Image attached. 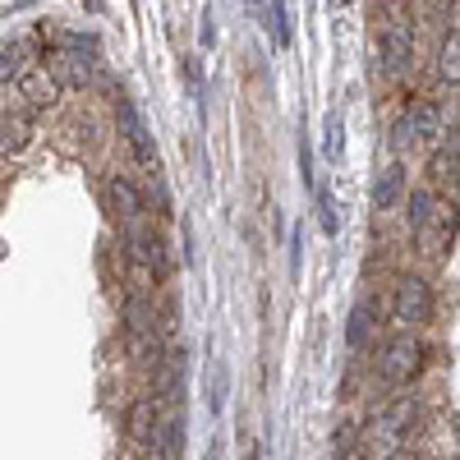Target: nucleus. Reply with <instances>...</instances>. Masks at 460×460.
<instances>
[{"label":"nucleus","mask_w":460,"mask_h":460,"mask_svg":"<svg viewBox=\"0 0 460 460\" xmlns=\"http://www.w3.org/2000/svg\"><path fill=\"white\" fill-rule=\"evenodd\" d=\"M414 414H419L414 396H401L396 405L377 410L368 424L359 429V438H355L359 460H392V456H401L405 442H410V433H414Z\"/></svg>","instance_id":"obj_1"},{"label":"nucleus","mask_w":460,"mask_h":460,"mask_svg":"<svg viewBox=\"0 0 460 460\" xmlns=\"http://www.w3.org/2000/svg\"><path fill=\"white\" fill-rule=\"evenodd\" d=\"M419 368H424V345H419L414 332H396L387 345H382L377 377L387 382V387H405V382L419 377Z\"/></svg>","instance_id":"obj_2"},{"label":"nucleus","mask_w":460,"mask_h":460,"mask_svg":"<svg viewBox=\"0 0 460 460\" xmlns=\"http://www.w3.org/2000/svg\"><path fill=\"white\" fill-rule=\"evenodd\" d=\"M392 318L401 323V332L429 323L433 318V286L424 277H401L396 295H392Z\"/></svg>","instance_id":"obj_3"},{"label":"nucleus","mask_w":460,"mask_h":460,"mask_svg":"<svg viewBox=\"0 0 460 460\" xmlns=\"http://www.w3.org/2000/svg\"><path fill=\"white\" fill-rule=\"evenodd\" d=\"M120 235H125V249H129L134 267H143L147 277H166V240L147 221H129Z\"/></svg>","instance_id":"obj_4"},{"label":"nucleus","mask_w":460,"mask_h":460,"mask_svg":"<svg viewBox=\"0 0 460 460\" xmlns=\"http://www.w3.org/2000/svg\"><path fill=\"white\" fill-rule=\"evenodd\" d=\"M451 240H456V208L438 199L433 212H429V221L414 230V244H419V253H424V258H442L451 249Z\"/></svg>","instance_id":"obj_5"},{"label":"nucleus","mask_w":460,"mask_h":460,"mask_svg":"<svg viewBox=\"0 0 460 460\" xmlns=\"http://www.w3.org/2000/svg\"><path fill=\"white\" fill-rule=\"evenodd\" d=\"M157 429H162V401L157 396H138L129 410H125V433L138 451H152L157 447Z\"/></svg>","instance_id":"obj_6"},{"label":"nucleus","mask_w":460,"mask_h":460,"mask_svg":"<svg viewBox=\"0 0 460 460\" xmlns=\"http://www.w3.org/2000/svg\"><path fill=\"white\" fill-rule=\"evenodd\" d=\"M19 102H28L23 111H47L60 102V79L51 74V65H37V69H23V79H19Z\"/></svg>","instance_id":"obj_7"},{"label":"nucleus","mask_w":460,"mask_h":460,"mask_svg":"<svg viewBox=\"0 0 460 460\" xmlns=\"http://www.w3.org/2000/svg\"><path fill=\"white\" fill-rule=\"evenodd\" d=\"M120 125H125V134H129V147H134L138 166H143L152 180H157V175H162V157H157V147H152V134L143 129V120H138L134 102H125V97H120Z\"/></svg>","instance_id":"obj_8"},{"label":"nucleus","mask_w":460,"mask_h":460,"mask_svg":"<svg viewBox=\"0 0 460 460\" xmlns=\"http://www.w3.org/2000/svg\"><path fill=\"white\" fill-rule=\"evenodd\" d=\"M28 147H32V115L23 106L0 111V152L5 157H23Z\"/></svg>","instance_id":"obj_9"},{"label":"nucleus","mask_w":460,"mask_h":460,"mask_svg":"<svg viewBox=\"0 0 460 460\" xmlns=\"http://www.w3.org/2000/svg\"><path fill=\"white\" fill-rule=\"evenodd\" d=\"M106 203H111L115 217H120V226L143 221V194L134 189L129 175H111V180H106Z\"/></svg>","instance_id":"obj_10"},{"label":"nucleus","mask_w":460,"mask_h":460,"mask_svg":"<svg viewBox=\"0 0 460 460\" xmlns=\"http://www.w3.org/2000/svg\"><path fill=\"white\" fill-rule=\"evenodd\" d=\"M414 56V37L405 23H387L382 28V65H387V74H401Z\"/></svg>","instance_id":"obj_11"},{"label":"nucleus","mask_w":460,"mask_h":460,"mask_svg":"<svg viewBox=\"0 0 460 460\" xmlns=\"http://www.w3.org/2000/svg\"><path fill=\"white\" fill-rule=\"evenodd\" d=\"M401 199H405V166L392 162V166H382L377 180H373V212H392Z\"/></svg>","instance_id":"obj_12"},{"label":"nucleus","mask_w":460,"mask_h":460,"mask_svg":"<svg viewBox=\"0 0 460 460\" xmlns=\"http://www.w3.org/2000/svg\"><path fill=\"white\" fill-rule=\"evenodd\" d=\"M180 396H184V355L175 350V355L157 359V401H162V410H171V405H180Z\"/></svg>","instance_id":"obj_13"},{"label":"nucleus","mask_w":460,"mask_h":460,"mask_svg":"<svg viewBox=\"0 0 460 460\" xmlns=\"http://www.w3.org/2000/svg\"><path fill=\"white\" fill-rule=\"evenodd\" d=\"M405 120H410L414 138H442V106L429 102V97H419V102L405 111Z\"/></svg>","instance_id":"obj_14"},{"label":"nucleus","mask_w":460,"mask_h":460,"mask_svg":"<svg viewBox=\"0 0 460 460\" xmlns=\"http://www.w3.org/2000/svg\"><path fill=\"white\" fill-rule=\"evenodd\" d=\"M368 332H373V304H368V299H359L355 309H350V327H345V345H350V350H364Z\"/></svg>","instance_id":"obj_15"},{"label":"nucleus","mask_w":460,"mask_h":460,"mask_svg":"<svg viewBox=\"0 0 460 460\" xmlns=\"http://www.w3.org/2000/svg\"><path fill=\"white\" fill-rule=\"evenodd\" d=\"M438 74L447 84H460V28H451L442 37V51H438Z\"/></svg>","instance_id":"obj_16"},{"label":"nucleus","mask_w":460,"mask_h":460,"mask_svg":"<svg viewBox=\"0 0 460 460\" xmlns=\"http://www.w3.org/2000/svg\"><path fill=\"white\" fill-rule=\"evenodd\" d=\"M32 56V42H10L0 51V84L5 79H23V60Z\"/></svg>","instance_id":"obj_17"},{"label":"nucleus","mask_w":460,"mask_h":460,"mask_svg":"<svg viewBox=\"0 0 460 460\" xmlns=\"http://www.w3.org/2000/svg\"><path fill=\"white\" fill-rule=\"evenodd\" d=\"M433 203H438V194H433V189H414V194L405 199V221H410V230H419V226H424L429 221V212H433Z\"/></svg>","instance_id":"obj_18"},{"label":"nucleus","mask_w":460,"mask_h":460,"mask_svg":"<svg viewBox=\"0 0 460 460\" xmlns=\"http://www.w3.org/2000/svg\"><path fill=\"white\" fill-rule=\"evenodd\" d=\"M267 19H272V42L290 47V14H286V0H267Z\"/></svg>","instance_id":"obj_19"},{"label":"nucleus","mask_w":460,"mask_h":460,"mask_svg":"<svg viewBox=\"0 0 460 460\" xmlns=\"http://www.w3.org/2000/svg\"><path fill=\"white\" fill-rule=\"evenodd\" d=\"M318 221H323V235H336L341 221H336V203L327 194H318Z\"/></svg>","instance_id":"obj_20"},{"label":"nucleus","mask_w":460,"mask_h":460,"mask_svg":"<svg viewBox=\"0 0 460 460\" xmlns=\"http://www.w3.org/2000/svg\"><path fill=\"white\" fill-rule=\"evenodd\" d=\"M299 180H304V189H314V147H309V138H299Z\"/></svg>","instance_id":"obj_21"},{"label":"nucleus","mask_w":460,"mask_h":460,"mask_svg":"<svg viewBox=\"0 0 460 460\" xmlns=\"http://www.w3.org/2000/svg\"><path fill=\"white\" fill-rule=\"evenodd\" d=\"M429 171H433V180H456V175H451V171H456V152H451V147H442L438 157H433V166H429Z\"/></svg>","instance_id":"obj_22"},{"label":"nucleus","mask_w":460,"mask_h":460,"mask_svg":"<svg viewBox=\"0 0 460 460\" xmlns=\"http://www.w3.org/2000/svg\"><path fill=\"white\" fill-rule=\"evenodd\" d=\"M323 147H327V157H341V120H336V115H327V138H323Z\"/></svg>","instance_id":"obj_23"},{"label":"nucleus","mask_w":460,"mask_h":460,"mask_svg":"<svg viewBox=\"0 0 460 460\" xmlns=\"http://www.w3.org/2000/svg\"><path fill=\"white\" fill-rule=\"evenodd\" d=\"M355 438H359V429H336L332 451H336V456H350V451H355Z\"/></svg>","instance_id":"obj_24"},{"label":"nucleus","mask_w":460,"mask_h":460,"mask_svg":"<svg viewBox=\"0 0 460 460\" xmlns=\"http://www.w3.org/2000/svg\"><path fill=\"white\" fill-rule=\"evenodd\" d=\"M299 249H304V226H295L290 235V267H299Z\"/></svg>","instance_id":"obj_25"},{"label":"nucleus","mask_w":460,"mask_h":460,"mask_svg":"<svg viewBox=\"0 0 460 460\" xmlns=\"http://www.w3.org/2000/svg\"><path fill=\"white\" fill-rule=\"evenodd\" d=\"M203 460H221V438H212V447H208V456Z\"/></svg>","instance_id":"obj_26"},{"label":"nucleus","mask_w":460,"mask_h":460,"mask_svg":"<svg viewBox=\"0 0 460 460\" xmlns=\"http://www.w3.org/2000/svg\"><path fill=\"white\" fill-rule=\"evenodd\" d=\"M433 5H438V10H447V5H456V0H433Z\"/></svg>","instance_id":"obj_27"},{"label":"nucleus","mask_w":460,"mask_h":460,"mask_svg":"<svg viewBox=\"0 0 460 460\" xmlns=\"http://www.w3.org/2000/svg\"><path fill=\"white\" fill-rule=\"evenodd\" d=\"M249 460H262V456H258V451H249Z\"/></svg>","instance_id":"obj_28"}]
</instances>
